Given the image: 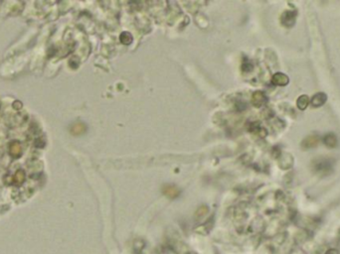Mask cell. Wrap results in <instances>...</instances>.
<instances>
[{
    "label": "cell",
    "mask_w": 340,
    "mask_h": 254,
    "mask_svg": "<svg viewBox=\"0 0 340 254\" xmlns=\"http://www.w3.org/2000/svg\"><path fill=\"white\" fill-rule=\"evenodd\" d=\"M10 154L14 157H17L21 154V146L18 142H13L9 147Z\"/></svg>",
    "instance_id": "1"
},
{
    "label": "cell",
    "mask_w": 340,
    "mask_h": 254,
    "mask_svg": "<svg viewBox=\"0 0 340 254\" xmlns=\"http://www.w3.org/2000/svg\"><path fill=\"white\" fill-rule=\"evenodd\" d=\"M324 141H325L326 145L330 146V147H333V146L336 145V139H335V137L332 135V134H329V135H327L325 139H324Z\"/></svg>",
    "instance_id": "4"
},
{
    "label": "cell",
    "mask_w": 340,
    "mask_h": 254,
    "mask_svg": "<svg viewBox=\"0 0 340 254\" xmlns=\"http://www.w3.org/2000/svg\"><path fill=\"white\" fill-rule=\"evenodd\" d=\"M264 99H265L264 94L261 93V92H256V93L254 94L253 102H254L255 105L260 106L261 104H262V102H264Z\"/></svg>",
    "instance_id": "2"
},
{
    "label": "cell",
    "mask_w": 340,
    "mask_h": 254,
    "mask_svg": "<svg viewBox=\"0 0 340 254\" xmlns=\"http://www.w3.org/2000/svg\"><path fill=\"white\" fill-rule=\"evenodd\" d=\"M14 179H15V181H16V182H17L18 184L22 183L23 181H24V179H25V175H24V172H23V171H21V170H18V171L16 172V174H15V177H14Z\"/></svg>",
    "instance_id": "5"
},
{
    "label": "cell",
    "mask_w": 340,
    "mask_h": 254,
    "mask_svg": "<svg viewBox=\"0 0 340 254\" xmlns=\"http://www.w3.org/2000/svg\"><path fill=\"white\" fill-rule=\"evenodd\" d=\"M119 38H121V43L125 45H128L131 43V41H132V36H131L128 32H123Z\"/></svg>",
    "instance_id": "3"
}]
</instances>
